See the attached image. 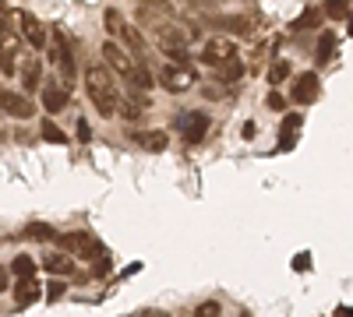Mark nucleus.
I'll return each mask as SVG.
<instances>
[{"label": "nucleus", "mask_w": 353, "mask_h": 317, "mask_svg": "<svg viewBox=\"0 0 353 317\" xmlns=\"http://www.w3.org/2000/svg\"><path fill=\"white\" fill-rule=\"evenodd\" d=\"M85 92H88V99H92V106L99 109V117H103V120L121 117L124 96H121V89L113 85L110 67H103V64H88V67H85Z\"/></svg>", "instance_id": "f257e3e1"}, {"label": "nucleus", "mask_w": 353, "mask_h": 317, "mask_svg": "<svg viewBox=\"0 0 353 317\" xmlns=\"http://www.w3.org/2000/svg\"><path fill=\"white\" fill-rule=\"evenodd\" d=\"M50 64H57V67H61V85H64V89L71 92V85H74V71H78V64H74V43L68 39V32H64V28H53Z\"/></svg>", "instance_id": "f03ea898"}, {"label": "nucleus", "mask_w": 353, "mask_h": 317, "mask_svg": "<svg viewBox=\"0 0 353 317\" xmlns=\"http://www.w3.org/2000/svg\"><path fill=\"white\" fill-rule=\"evenodd\" d=\"M4 21H14L18 25V32H21V39L32 46V50H46V28H43V21L36 18V14H28V11H21V8H4Z\"/></svg>", "instance_id": "7ed1b4c3"}, {"label": "nucleus", "mask_w": 353, "mask_h": 317, "mask_svg": "<svg viewBox=\"0 0 353 317\" xmlns=\"http://www.w3.org/2000/svg\"><path fill=\"white\" fill-rule=\"evenodd\" d=\"M156 78H159L163 89L173 92V96L188 92L191 85H194V71H191V64H163V67L156 71Z\"/></svg>", "instance_id": "20e7f679"}, {"label": "nucleus", "mask_w": 353, "mask_h": 317, "mask_svg": "<svg viewBox=\"0 0 353 317\" xmlns=\"http://www.w3.org/2000/svg\"><path fill=\"white\" fill-rule=\"evenodd\" d=\"M61 243L71 250V257H88V261H99V265L106 261V250L92 233H68V237H61Z\"/></svg>", "instance_id": "39448f33"}, {"label": "nucleus", "mask_w": 353, "mask_h": 317, "mask_svg": "<svg viewBox=\"0 0 353 317\" xmlns=\"http://www.w3.org/2000/svg\"><path fill=\"white\" fill-rule=\"evenodd\" d=\"M103 61H106L110 71H117L124 81H131L134 71H138V56H128V50L117 46V43H103Z\"/></svg>", "instance_id": "423d86ee"}, {"label": "nucleus", "mask_w": 353, "mask_h": 317, "mask_svg": "<svg viewBox=\"0 0 353 317\" xmlns=\"http://www.w3.org/2000/svg\"><path fill=\"white\" fill-rule=\"evenodd\" d=\"M176 131L184 134L188 145H201L205 134H209V117H205V113H198V109H188V113H181V117H176Z\"/></svg>", "instance_id": "0eeeda50"}, {"label": "nucleus", "mask_w": 353, "mask_h": 317, "mask_svg": "<svg viewBox=\"0 0 353 317\" xmlns=\"http://www.w3.org/2000/svg\"><path fill=\"white\" fill-rule=\"evenodd\" d=\"M201 61H205V64H212V67H219V64H226V61H237V43L226 39V36L205 39V46H201Z\"/></svg>", "instance_id": "6e6552de"}, {"label": "nucleus", "mask_w": 353, "mask_h": 317, "mask_svg": "<svg viewBox=\"0 0 353 317\" xmlns=\"http://www.w3.org/2000/svg\"><path fill=\"white\" fill-rule=\"evenodd\" d=\"M0 106H4V113H8V117H14V120H28L36 113V102L32 99L21 96V92H11V89L0 92Z\"/></svg>", "instance_id": "1a4fd4ad"}, {"label": "nucleus", "mask_w": 353, "mask_h": 317, "mask_svg": "<svg viewBox=\"0 0 353 317\" xmlns=\"http://www.w3.org/2000/svg\"><path fill=\"white\" fill-rule=\"evenodd\" d=\"M290 99L297 102V106H307V102H314L318 99V74H301L297 81H293V89H290Z\"/></svg>", "instance_id": "9d476101"}, {"label": "nucleus", "mask_w": 353, "mask_h": 317, "mask_svg": "<svg viewBox=\"0 0 353 317\" xmlns=\"http://www.w3.org/2000/svg\"><path fill=\"white\" fill-rule=\"evenodd\" d=\"M0 43H4V78L14 74V61L21 56V39L11 36V25L4 21V28H0Z\"/></svg>", "instance_id": "9b49d317"}, {"label": "nucleus", "mask_w": 353, "mask_h": 317, "mask_svg": "<svg viewBox=\"0 0 353 317\" xmlns=\"http://www.w3.org/2000/svg\"><path fill=\"white\" fill-rule=\"evenodd\" d=\"M68 102H71V92L64 89L61 81H46L43 85V106H46V113H61Z\"/></svg>", "instance_id": "f8f14e48"}, {"label": "nucleus", "mask_w": 353, "mask_h": 317, "mask_svg": "<svg viewBox=\"0 0 353 317\" xmlns=\"http://www.w3.org/2000/svg\"><path fill=\"white\" fill-rule=\"evenodd\" d=\"M159 50H163L166 56H173V53H184V50H188V36H184V28L163 25V28H159Z\"/></svg>", "instance_id": "ddd939ff"}, {"label": "nucleus", "mask_w": 353, "mask_h": 317, "mask_svg": "<svg viewBox=\"0 0 353 317\" xmlns=\"http://www.w3.org/2000/svg\"><path fill=\"white\" fill-rule=\"evenodd\" d=\"M21 85H25V92H43V61L39 56H32V61H25L21 64Z\"/></svg>", "instance_id": "4468645a"}, {"label": "nucleus", "mask_w": 353, "mask_h": 317, "mask_svg": "<svg viewBox=\"0 0 353 317\" xmlns=\"http://www.w3.org/2000/svg\"><path fill=\"white\" fill-rule=\"evenodd\" d=\"M43 272H50V275H74V257L71 254H43Z\"/></svg>", "instance_id": "2eb2a0df"}, {"label": "nucleus", "mask_w": 353, "mask_h": 317, "mask_svg": "<svg viewBox=\"0 0 353 317\" xmlns=\"http://www.w3.org/2000/svg\"><path fill=\"white\" fill-rule=\"evenodd\" d=\"M39 296H43V285H39L36 278H21V282H14V303H18V307L36 303Z\"/></svg>", "instance_id": "dca6fc26"}, {"label": "nucleus", "mask_w": 353, "mask_h": 317, "mask_svg": "<svg viewBox=\"0 0 353 317\" xmlns=\"http://www.w3.org/2000/svg\"><path fill=\"white\" fill-rule=\"evenodd\" d=\"M216 71V81H223V85H230V89H233V85H237L241 78H244V61H241V56H237V61H226V64H219V67H212Z\"/></svg>", "instance_id": "f3484780"}, {"label": "nucleus", "mask_w": 353, "mask_h": 317, "mask_svg": "<svg viewBox=\"0 0 353 317\" xmlns=\"http://www.w3.org/2000/svg\"><path fill=\"white\" fill-rule=\"evenodd\" d=\"M131 141L138 149H145V152H163L166 149V134L163 131H138Z\"/></svg>", "instance_id": "a211bd4d"}, {"label": "nucleus", "mask_w": 353, "mask_h": 317, "mask_svg": "<svg viewBox=\"0 0 353 317\" xmlns=\"http://www.w3.org/2000/svg\"><path fill=\"white\" fill-rule=\"evenodd\" d=\"M121 43H124V50H131V53L138 56V61H141V53H145V39H141V32H138L134 25H124V28H121Z\"/></svg>", "instance_id": "6ab92c4d"}, {"label": "nucleus", "mask_w": 353, "mask_h": 317, "mask_svg": "<svg viewBox=\"0 0 353 317\" xmlns=\"http://www.w3.org/2000/svg\"><path fill=\"white\" fill-rule=\"evenodd\" d=\"M11 272L18 275V282L21 278H36V261H32V257H25V254H18L11 261Z\"/></svg>", "instance_id": "aec40b11"}, {"label": "nucleus", "mask_w": 353, "mask_h": 317, "mask_svg": "<svg viewBox=\"0 0 353 317\" xmlns=\"http://www.w3.org/2000/svg\"><path fill=\"white\" fill-rule=\"evenodd\" d=\"M301 131V117L297 113H290V117L283 120V131H279V141H283V149H290L293 145V134Z\"/></svg>", "instance_id": "412c9836"}, {"label": "nucleus", "mask_w": 353, "mask_h": 317, "mask_svg": "<svg viewBox=\"0 0 353 317\" xmlns=\"http://www.w3.org/2000/svg\"><path fill=\"white\" fill-rule=\"evenodd\" d=\"M39 134H43L46 141H53V145H68V141H71V138H68V134H64L61 127H57L53 120H43V127H39Z\"/></svg>", "instance_id": "4be33fe9"}, {"label": "nucleus", "mask_w": 353, "mask_h": 317, "mask_svg": "<svg viewBox=\"0 0 353 317\" xmlns=\"http://www.w3.org/2000/svg\"><path fill=\"white\" fill-rule=\"evenodd\" d=\"M290 74H293L290 61H276V64L269 67V85H283V81H286Z\"/></svg>", "instance_id": "5701e85b"}, {"label": "nucleus", "mask_w": 353, "mask_h": 317, "mask_svg": "<svg viewBox=\"0 0 353 317\" xmlns=\"http://www.w3.org/2000/svg\"><path fill=\"white\" fill-rule=\"evenodd\" d=\"M124 25H128V21H124V14L117 11V8H110V11H106V32H110V36L121 39V28H124Z\"/></svg>", "instance_id": "b1692460"}, {"label": "nucleus", "mask_w": 353, "mask_h": 317, "mask_svg": "<svg viewBox=\"0 0 353 317\" xmlns=\"http://www.w3.org/2000/svg\"><path fill=\"white\" fill-rule=\"evenodd\" d=\"M332 46H336V36H332V32H321V39H318V64H325V61H329Z\"/></svg>", "instance_id": "393cba45"}, {"label": "nucleus", "mask_w": 353, "mask_h": 317, "mask_svg": "<svg viewBox=\"0 0 353 317\" xmlns=\"http://www.w3.org/2000/svg\"><path fill=\"white\" fill-rule=\"evenodd\" d=\"M318 18H321V11L318 8H307L297 21H293V28H297V32H304V28H311V25H318Z\"/></svg>", "instance_id": "a878e982"}, {"label": "nucleus", "mask_w": 353, "mask_h": 317, "mask_svg": "<svg viewBox=\"0 0 353 317\" xmlns=\"http://www.w3.org/2000/svg\"><path fill=\"white\" fill-rule=\"evenodd\" d=\"M201 92H205V99H223V96H230L233 89H230V85H223V81H209Z\"/></svg>", "instance_id": "bb28decb"}, {"label": "nucleus", "mask_w": 353, "mask_h": 317, "mask_svg": "<svg viewBox=\"0 0 353 317\" xmlns=\"http://www.w3.org/2000/svg\"><path fill=\"white\" fill-rule=\"evenodd\" d=\"M194 317H223V307H219L216 300H205V303L194 310Z\"/></svg>", "instance_id": "cd10ccee"}, {"label": "nucleus", "mask_w": 353, "mask_h": 317, "mask_svg": "<svg viewBox=\"0 0 353 317\" xmlns=\"http://www.w3.org/2000/svg\"><path fill=\"white\" fill-rule=\"evenodd\" d=\"M25 233L32 237V240H57V233H53L50 226H32V229H25Z\"/></svg>", "instance_id": "c85d7f7f"}, {"label": "nucleus", "mask_w": 353, "mask_h": 317, "mask_svg": "<svg viewBox=\"0 0 353 317\" xmlns=\"http://www.w3.org/2000/svg\"><path fill=\"white\" fill-rule=\"evenodd\" d=\"M64 289H68L64 282H50V289H46V296H50V300H61V296H64Z\"/></svg>", "instance_id": "c756f323"}, {"label": "nucleus", "mask_w": 353, "mask_h": 317, "mask_svg": "<svg viewBox=\"0 0 353 317\" xmlns=\"http://www.w3.org/2000/svg\"><path fill=\"white\" fill-rule=\"evenodd\" d=\"M325 14H329V18H346V14H350V8H346V4H329V8H325Z\"/></svg>", "instance_id": "7c9ffc66"}, {"label": "nucleus", "mask_w": 353, "mask_h": 317, "mask_svg": "<svg viewBox=\"0 0 353 317\" xmlns=\"http://www.w3.org/2000/svg\"><path fill=\"white\" fill-rule=\"evenodd\" d=\"M265 102H269V109H283V106H286V99H283L279 92H269V99H265Z\"/></svg>", "instance_id": "2f4dec72"}, {"label": "nucleus", "mask_w": 353, "mask_h": 317, "mask_svg": "<svg viewBox=\"0 0 353 317\" xmlns=\"http://www.w3.org/2000/svg\"><path fill=\"white\" fill-rule=\"evenodd\" d=\"M78 141H92V131H88L85 120H78Z\"/></svg>", "instance_id": "473e14b6"}, {"label": "nucleus", "mask_w": 353, "mask_h": 317, "mask_svg": "<svg viewBox=\"0 0 353 317\" xmlns=\"http://www.w3.org/2000/svg\"><path fill=\"white\" fill-rule=\"evenodd\" d=\"M336 317H353V310L350 307H336Z\"/></svg>", "instance_id": "72a5a7b5"}, {"label": "nucleus", "mask_w": 353, "mask_h": 317, "mask_svg": "<svg viewBox=\"0 0 353 317\" xmlns=\"http://www.w3.org/2000/svg\"><path fill=\"white\" fill-rule=\"evenodd\" d=\"M145 317H170V314H159V310H156V314H145Z\"/></svg>", "instance_id": "f704fd0d"}, {"label": "nucleus", "mask_w": 353, "mask_h": 317, "mask_svg": "<svg viewBox=\"0 0 353 317\" xmlns=\"http://www.w3.org/2000/svg\"><path fill=\"white\" fill-rule=\"evenodd\" d=\"M350 36H353V25H350Z\"/></svg>", "instance_id": "c9c22d12"}]
</instances>
